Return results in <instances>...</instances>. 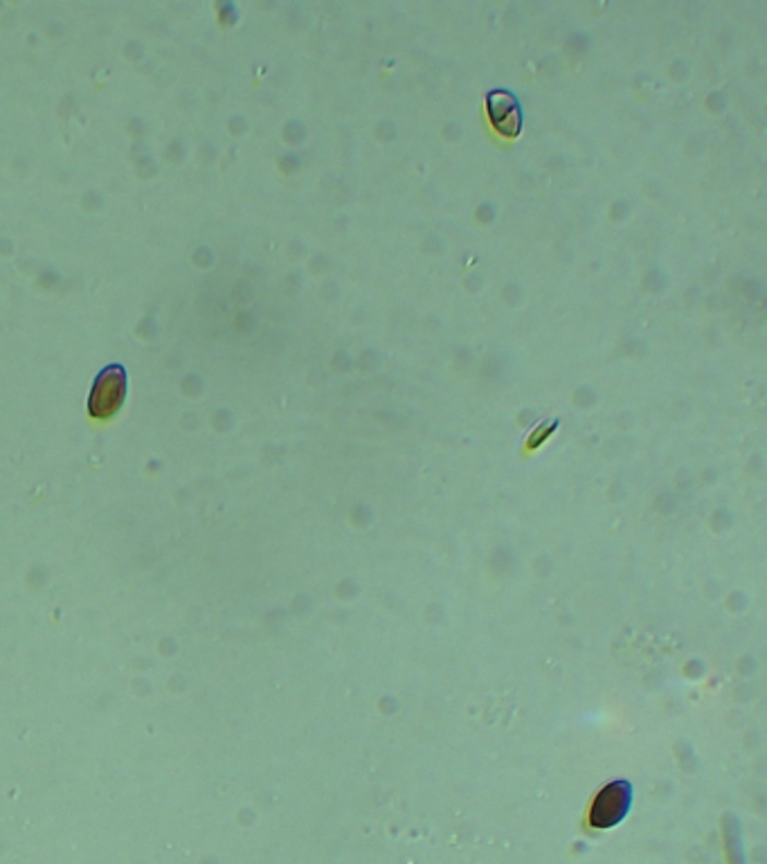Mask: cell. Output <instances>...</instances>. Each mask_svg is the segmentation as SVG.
Here are the masks:
<instances>
[{"label":"cell","mask_w":767,"mask_h":864,"mask_svg":"<svg viewBox=\"0 0 767 864\" xmlns=\"http://www.w3.org/2000/svg\"><path fill=\"white\" fill-rule=\"evenodd\" d=\"M631 802H633L631 785L626 781H614L599 792V797L590 813V821L597 828H610L616 821L624 819V815L631 808Z\"/></svg>","instance_id":"2"},{"label":"cell","mask_w":767,"mask_h":864,"mask_svg":"<svg viewBox=\"0 0 767 864\" xmlns=\"http://www.w3.org/2000/svg\"><path fill=\"white\" fill-rule=\"evenodd\" d=\"M127 392H129V374L124 370V365L113 363V365H106L93 387H91V396H88V412L95 419H108L118 415V410L124 406L127 401Z\"/></svg>","instance_id":"1"},{"label":"cell","mask_w":767,"mask_h":864,"mask_svg":"<svg viewBox=\"0 0 767 864\" xmlns=\"http://www.w3.org/2000/svg\"><path fill=\"white\" fill-rule=\"evenodd\" d=\"M487 108H489V118H491L493 127L500 133L516 135L520 131L523 111H520V104L514 95L506 91H493V93H489Z\"/></svg>","instance_id":"3"}]
</instances>
